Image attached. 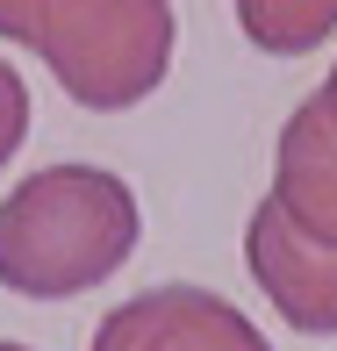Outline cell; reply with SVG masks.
Segmentation results:
<instances>
[{
    "instance_id": "8992f818",
    "label": "cell",
    "mask_w": 337,
    "mask_h": 351,
    "mask_svg": "<svg viewBox=\"0 0 337 351\" xmlns=\"http://www.w3.org/2000/svg\"><path fill=\"white\" fill-rule=\"evenodd\" d=\"M237 29L272 58H301L337 29V0H237Z\"/></svg>"
},
{
    "instance_id": "277c9868",
    "label": "cell",
    "mask_w": 337,
    "mask_h": 351,
    "mask_svg": "<svg viewBox=\"0 0 337 351\" xmlns=\"http://www.w3.org/2000/svg\"><path fill=\"white\" fill-rule=\"evenodd\" d=\"M244 265L259 280V294L309 337H337V251L309 244L272 201H259L244 222Z\"/></svg>"
},
{
    "instance_id": "ba28073f",
    "label": "cell",
    "mask_w": 337,
    "mask_h": 351,
    "mask_svg": "<svg viewBox=\"0 0 337 351\" xmlns=\"http://www.w3.org/2000/svg\"><path fill=\"white\" fill-rule=\"evenodd\" d=\"M316 108H323L330 130H337V65H330V79H323V93H316Z\"/></svg>"
},
{
    "instance_id": "9c48e42d",
    "label": "cell",
    "mask_w": 337,
    "mask_h": 351,
    "mask_svg": "<svg viewBox=\"0 0 337 351\" xmlns=\"http://www.w3.org/2000/svg\"><path fill=\"white\" fill-rule=\"evenodd\" d=\"M0 351H29V344H8V337H0Z\"/></svg>"
},
{
    "instance_id": "7a4b0ae2",
    "label": "cell",
    "mask_w": 337,
    "mask_h": 351,
    "mask_svg": "<svg viewBox=\"0 0 337 351\" xmlns=\"http://www.w3.org/2000/svg\"><path fill=\"white\" fill-rule=\"evenodd\" d=\"M0 36L36 51L93 115L137 108L172 65L165 0H0Z\"/></svg>"
},
{
    "instance_id": "52a82bcc",
    "label": "cell",
    "mask_w": 337,
    "mask_h": 351,
    "mask_svg": "<svg viewBox=\"0 0 337 351\" xmlns=\"http://www.w3.org/2000/svg\"><path fill=\"white\" fill-rule=\"evenodd\" d=\"M22 136H29V86H22L14 65H0V172H8V158L22 151Z\"/></svg>"
},
{
    "instance_id": "3957f363",
    "label": "cell",
    "mask_w": 337,
    "mask_h": 351,
    "mask_svg": "<svg viewBox=\"0 0 337 351\" xmlns=\"http://www.w3.org/2000/svg\"><path fill=\"white\" fill-rule=\"evenodd\" d=\"M93 351H272L237 301L208 287H151L101 315Z\"/></svg>"
},
{
    "instance_id": "5b68a950",
    "label": "cell",
    "mask_w": 337,
    "mask_h": 351,
    "mask_svg": "<svg viewBox=\"0 0 337 351\" xmlns=\"http://www.w3.org/2000/svg\"><path fill=\"white\" fill-rule=\"evenodd\" d=\"M272 208L294 222L309 244H330L337 251V130L330 115L316 108V93L287 115L280 130V151H272Z\"/></svg>"
},
{
    "instance_id": "6da1fadb",
    "label": "cell",
    "mask_w": 337,
    "mask_h": 351,
    "mask_svg": "<svg viewBox=\"0 0 337 351\" xmlns=\"http://www.w3.org/2000/svg\"><path fill=\"white\" fill-rule=\"evenodd\" d=\"M143 215L130 180L101 165H43L0 201V287L29 301H65L115 280L137 251Z\"/></svg>"
}]
</instances>
